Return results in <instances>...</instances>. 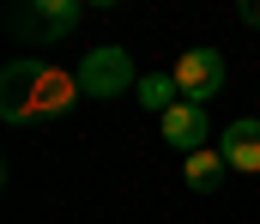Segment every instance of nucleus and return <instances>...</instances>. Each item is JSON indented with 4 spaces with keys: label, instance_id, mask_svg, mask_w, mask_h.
Here are the masks:
<instances>
[{
    "label": "nucleus",
    "instance_id": "f257e3e1",
    "mask_svg": "<svg viewBox=\"0 0 260 224\" xmlns=\"http://www.w3.org/2000/svg\"><path fill=\"white\" fill-rule=\"evenodd\" d=\"M79 91H85V97H97V103L139 91V79H133V55L121 49V43L85 49V61H79Z\"/></svg>",
    "mask_w": 260,
    "mask_h": 224
},
{
    "label": "nucleus",
    "instance_id": "f03ea898",
    "mask_svg": "<svg viewBox=\"0 0 260 224\" xmlns=\"http://www.w3.org/2000/svg\"><path fill=\"white\" fill-rule=\"evenodd\" d=\"M79 18H85V6L79 0H24L18 12H12V37H24V43H61L79 30Z\"/></svg>",
    "mask_w": 260,
    "mask_h": 224
},
{
    "label": "nucleus",
    "instance_id": "7ed1b4c3",
    "mask_svg": "<svg viewBox=\"0 0 260 224\" xmlns=\"http://www.w3.org/2000/svg\"><path fill=\"white\" fill-rule=\"evenodd\" d=\"M170 79H176V91H182L188 103L206 109V97H218V91H224L230 67H224V55H218V49H182V61L170 67Z\"/></svg>",
    "mask_w": 260,
    "mask_h": 224
},
{
    "label": "nucleus",
    "instance_id": "20e7f679",
    "mask_svg": "<svg viewBox=\"0 0 260 224\" xmlns=\"http://www.w3.org/2000/svg\"><path fill=\"white\" fill-rule=\"evenodd\" d=\"M49 73V61H37V55H24V61H12L6 73H0V115L12 121V127H24L30 115H37V85Z\"/></svg>",
    "mask_w": 260,
    "mask_h": 224
},
{
    "label": "nucleus",
    "instance_id": "39448f33",
    "mask_svg": "<svg viewBox=\"0 0 260 224\" xmlns=\"http://www.w3.org/2000/svg\"><path fill=\"white\" fill-rule=\"evenodd\" d=\"M164 121V140L182 151V157H194V151H206V134H212V121H206V109L200 103H176L170 115H157Z\"/></svg>",
    "mask_w": 260,
    "mask_h": 224
},
{
    "label": "nucleus",
    "instance_id": "423d86ee",
    "mask_svg": "<svg viewBox=\"0 0 260 224\" xmlns=\"http://www.w3.org/2000/svg\"><path fill=\"white\" fill-rule=\"evenodd\" d=\"M218 157L236 176H260V121H230L224 140H218Z\"/></svg>",
    "mask_w": 260,
    "mask_h": 224
},
{
    "label": "nucleus",
    "instance_id": "0eeeda50",
    "mask_svg": "<svg viewBox=\"0 0 260 224\" xmlns=\"http://www.w3.org/2000/svg\"><path fill=\"white\" fill-rule=\"evenodd\" d=\"M182 176H188V188H194V194H218V188H224V176H230V164H224L218 151H194V157H182Z\"/></svg>",
    "mask_w": 260,
    "mask_h": 224
},
{
    "label": "nucleus",
    "instance_id": "6e6552de",
    "mask_svg": "<svg viewBox=\"0 0 260 224\" xmlns=\"http://www.w3.org/2000/svg\"><path fill=\"white\" fill-rule=\"evenodd\" d=\"M139 103L157 109V115H170V109L182 103V91H176V79H170V73H145V79H139Z\"/></svg>",
    "mask_w": 260,
    "mask_h": 224
},
{
    "label": "nucleus",
    "instance_id": "1a4fd4ad",
    "mask_svg": "<svg viewBox=\"0 0 260 224\" xmlns=\"http://www.w3.org/2000/svg\"><path fill=\"white\" fill-rule=\"evenodd\" d=\"M242 18H254V24H260V0H254V6H242Z\"/></svg>",
    "mask_w": 260,
    "mask_h": 224
}]
</instances>
